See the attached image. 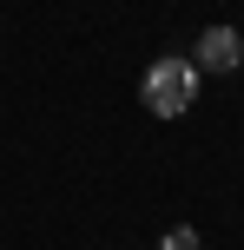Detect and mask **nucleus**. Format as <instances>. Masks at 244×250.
<instances>
[{"label": "nucleus", "mask_w": 244, "mask_h": 250, "mask_svg": "<svg viewBox=\"0 0 244 250\" xmlns=\"http://www.w3.org/2000/svg\"><path fill=\"white\" fill-rule=\"evenodd\" d=\"M192 99H198V66L192 60H158L152 73H145V105H152L158 119L192 112Z\"/></svg>", "instance_id": "obj_1"}, {"label": "nucleus", "mask_w": 244, "mask_h": 250, "mask_svg": "<svg viewBox=\"0 0 244 250\" xmlns=\"http://www.w3.org/2000/svg\"><path fill=\"white\" fill-rule=\"evenodd\" d=\"M238 60H244V40L231 33V26H205V33H198V66H211V73H231Z\"/></svg>", "instance_id": "obj_2"}, {"label": "nucleus", "mask_w": 244, "mask_h": 250, "mask_svg": "<svg viewBox=\"0 0 244 250\" xmlns=\"http://www.w3.org/2000/svg\"><path fill=\"white\" fill-rule=\"evenodd\" d=\"M158 250H198V230H192V224L165 230V237H158Z\"/></svg>", "instance_id": "obj_3"}]
</instances>
